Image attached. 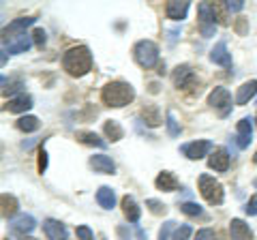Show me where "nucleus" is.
I'll return each instance as SVG.
<instances>
[{"instance_id":"nucleus-15","label":"nucleus","mask_w":257,"mask_h":240,"mask_svg":"<svg viewBox=\"0 0 257 240\" xmlns=\"http://www.w3.org/2000/svg\"><path fill=\"white\" fill-rule=\"evenodd\" d=\"M208 165H210L214 172H227V167H229L227 150H225V148H216L214 153L210 155V159H208Z\"/></svg>"},{"instance_id":"nucleus-21","label":"nucleus","mask_w":257,"mask_h":240,"mask_svg":"<svg viewBox=\"0 0 257 240\" xmlns=\"http://www.w3.org/2000/svg\"><path fill=\"white\" fill-rule=\"evenodd\" d=\"M5 107L9 111H13V114H22V111H28L32 107V97H30V94H20V97L11 99Z\"/></svg>"},{"instance_id":"nucleus-40","label":"nucleus","mask_w":257,"mask_h":240,"mask_svg":"<svg viewBox=\"0 0 257 240\" xmlns=\"http://www.w3.org/2000/svg\"><path fill=\"white\" fill-rule=\"evenodd\" d=\"M236 30H238L240 35H244V33H246V20H244V18H240V20H238V24H236Z\"/></svg>"},{"instance_id":"nucleus-19","label":"nucleus","mask_w":257,"mask_h":240,"mask_svg":"<svg viewBox=\"0 0 257 240\" xmlns=\"http://www.w3.org/2000/svg\"><path fill=\"white\" fill-rule=\"evenodd\" d=\"M257 94V79H251V82H246L238 88L236 92V103L238 105H244V103H248L253 97Z\"/></svg>"},{"instance_id":"nucleus-35","label":"nucleus","mask_w":257,"mask_h":240,"mask_svg":"<svg viewBox=\"0 0 257 240\" xmlns=\"http://www.w3.org/2000/svg\"><path fill=\"white\" fill-rule=\"evenodd\" d=\"M146 206H148V208H150V210L155 212V214H163V212L167 210V208H165L163 204H161L159 199H148V202H146Z\"/></svg>"},{"instance_id":"nucleus-37","label":"nucleus","mask_w":257,"mask_h":240,"mask_svg":"<svg viewBox=\"0 0 257 240\" xmlns=\"http://www.w3.org/2000/svg\"><path fill=\"white\" fill-rule=\"evenodd\" d=\"M244 3L242 0H234V3H225V9H227L229 13H236V11H242Z\"/></svg>"},{"instance_id":"nucleus-31","label":"nucleus","mask_w":257,"mask_h":240,"mask_svg":"<svg viewBox=\"0 0 257 240\" xmlns=\"http://www.w3.org/2000/svg\"><path fill=\"white\" fill-rule=\"evenodd\" d=\"M167 131H170V135L172 138H176V135H180V125L176 123V118H174V114L172 111H167Z\"/></svg>"},{"instance_id":"nucleus-26","label":"nucleus","mask_w":257,"mask_h":240,"mask_svg":"<svg viewBox=\"0 0 257 240\" xmlns=\"http://www.w3.org/2000/svg\"><path fill=\"white\" fill-rule=\"evenodd\" d=\"M0 199H3V217L5 219H11L13 214L18 212V199H15L13 195H7V193L0 197Z\"/></svg>"},{"instance_id":"nucleus-39","label":"nucleus","mask_w":257,"mask_h":240,"mask_svg":"<svg viewBox=\"0 0 257 240\" xmlns=\"http://www.w3.org/2000/svg\"><path fill=\"white\" fill-rule=\"evenodd\" d=\"M244 210H246V214H251V217H255V214H257V195H253L251 199H248V204H246Z\"/></svg>"},{"instance_id":"nucleus-16","label":"nucleus","mask_w":257,"mask_h":240,"mask_svg":"<svg viewBox=\"0 0 257 240\" xmlns=\"http://www.w3.org/2000/svg\"><path fill=\"white\" fill-rule=\"evenodd\" d=\"M187 11H189V3L187 0H174V3H167V7H165V13H167V18L170 20H184L187 18Z\"/></svg>"},{"instance_id":"nucleus-8","label":"nucleus","mask_w":257,"mask_h":240,"mask_svg":"<svg viewBox=\"0 0 257 240\" xmlns=\"http://www.w3.org/2000/svg\"><path fill=\"white\" fill-rule=\"evenodd\" d=\"M172 79H174V86H176V88H184V90H189V88H193V86L199 84L197 77H195V73H193L191 67H187V65L176 67Z\"/></svg>"},{"instance_id":"nucleus-29","label":"nucleus","mask_w":257,"mask_h":240,"mask_svg":"<svg viewBox=\"0 0 257 240\" xmlns=\"http://www.w3.org/2000/svg\"><path fill=\"white\" fill-rule=\"evenodd\" d=\"M180 210L184 214H189V217H202V214H204V208L199 204H195V202H184L180 206Z\"/></svg>"},{"instance_id":"nucleus-43","label":"nucleus","mask_w":257,"mask_h":240,"mask_svg":"<svg viewBox=\"0 0 257 240\" xmlns=\"http://www.w3.org/2000/svg\"><path fill=\"white\" fill-rule=\"evenodd\" d=\"M255 187H257V178H255Z\"/></svg>"},{"instance_id":"nucleus-1","label":"nucleus","mask_w":257,"mask_h":240,"mask_svg":"<svg viewBox=\"0 0 257 240\" xmlns=\"http://www.w3.org/2000/svg\"><path fill=\"white\" fill-rule=\"evenodd\" d=\"M62 69L73 77H82L92 69V54L86 45H77L62 56Z\"/></svg>"},{"instance_id":"nucleus-27","label":"nucleus","mask_w":257,"mask_h":240,"mask_svg":"<svg viewBox=\"0 0 257 240\" xmlns=\"http://www.w3.org/2000/svg\"><path fill=\"white\" fill-rule=\"evenodd\" d=\"M142 116L146 118V123L150 127H159L161 125V114H159V107L157 105H146L142 111Z\"/></svg>"},{"instance_id":"nucleus-5","label":"nucleus","mask_w":257,"mask_h":240,"mask_svg":"<svg viewBox=\"0 0 257 240\" xmlns=\"http://www.w3.org/2000/svg\"><path fill=\"white\" fill-rule=\"evenodd\" d=\"M199 26H202V35L208 39V37H212L214 35V20H216V5H210V3H202L199 5Z\"/></svg>"},{"instance_id":"nucleus-18","label":"nucleus","mask_w":257,"mask_h":240,"mask_svg":"<svg viewBox=\"0 0 257 240\" xmlns=\"http://www.w3.org/2000/svg\"><path fill=\"white\" fill-rule=\"evenodd\" d=\"M122 212H124V217L128 219V223H138L140 217H142L140 206H138V202H135L131 195H124L122 197Z\"/></svg>"},{"instance_id":"nucleus-13","label":"nucleus","mask_w":257,"mask_h":240,"mask_svg":"<svg viewBox=\"0 0 257 240\" xmlns=\"http://www.w3.org/2000/svg\"><path fill=\"white\" fill-rule=\"evenodd\" d=\"M210 60L214 62V65H221V67H231V56L227 52V45H225V41H219L214 47H212V52H210Z\"/></svg>"},{"instance_id":"nucleus-12","label":"nucleus","mask_w":257,"mask_h":240,"mask_svg":"<svg viewBox=\"0 0 257 240\" xmlns=\"http://www.w3.org/2000/svg\"><path fill=\"white\" fill-rule=\"evenodd\" d=\"M90 167L99 174H114L116 172V163L111 161V157L107 155H94L90 157Z\"/></svg>"},{"instance_id":"nucleus-17","label":"nucleus","mask_w":257,"mask_h":240,"mask_svg":"<svg viewBox=\"0 0 257 240\" xmlns=\"http://www.w3.org/2000/svg\"><path fill=\"white\" fill-rule=\"evenodd\" d=\"M35 24V18H22V20H15L13 24L5 28V37H20V35H26V28Z\"/></svg>"},{"instance_id":"nucleus-6","label":"nucleus","mask_w":257,"mask_h":240,"mask_svg":"<svg viewBox=\"0 0 257 240\" xmlns=\"http://www.w3.org/2000/svg\"><path fill=\"white\" fill-rule=\"evenodd\" d=\"M208 105L219 111V116H227L231 111V94L227 88H214L208 97Z\"/></svg>"},{"instance_id":"nucleus-44","label":"nucleus","mask_w":257,"mask_h":240,"mask_svg":"<svg viewBox=\"0 0 257 240\" xmlns=\"http://www.w3.org/2000/svg\"><path fill=\"white\" fill-rule=\"evenodd\" d=\"M5 240H9V238H5Z\"/></svg>"},{"instance_id":"nucleus-14","label":"nucleus","mask_w":257,"mask_h":240,"mask_svg":"<svg viewBox=\"0 0 257 240\" xmlns=\"http://www.w3.org/2000/svg\"><path fill=\"white\" fill-rule=\"evenodd\" d=\"M229 234L234 240H253V231L242 219H231L229 223Z\"/></svg>"},{"instance_id":"nucleus-33","label":"nucleus","mask_w":257,"mask_h":240,"mask_svg":"<svg viewBox=\"0 0 257 240\" xmlns=\"http://www.w3.org/2000/svg\"><path fill=\"white\" fill-rule=\"evenodd\" d=\"M32 41H35L37 47H41L43 50V45L47 43V35H45V30L43 28H37L35 33H32Z\"/></svg>"},{"instance_id":"nucleus-11","label":"nucleus","mask_w":257,"mask_h":240,"mask_svg":"<svg viewBox=\"0 0 257 240\" xmlns=\"http://www.w3.org/2000/svg\"><path fill=\"white\" fill-rule=\"evenodd\" d=\"M43 231H45L47 240H67V227L56 219H47L43 223Z\"/></svg>"},{"instance_id":"nucleus-7","label":"nucleus","mask_w":257,"mask_h":240,"mask_svg":"<svg viewBox=\"0 0 257 240\" xmlns=\"http://www.w3.org/2000/svg\"><path fill=\"white\" fill-rule=\"evenodd\" d=\"M182 155L191 159V161H199V159H204L212 153V144L208 140H197V142H191V144H184L180 148Z\"/></svg>"},{"instance_id":"nucleus-24","label":"nucleus","mask_w":257,"mask_h":240,"mask_svg":"<svg viewBox=\"0 0 257 240\" xmlns=\"http://www.w3.org/2000/svg\"><path fill=\"white\" fill-rule=\"evenodd\" d=\"M77 140L84 142V144H88V146H96V148H105V146H107V144L103 142L99 135L90 133V131H79V133H77Z\"/></svg>"},{"instance_id":"nucleus-28","label":"nucleus","mask_w":257,"mask_h":240,"mask_svg":"<svg viewBox=\"0 0 257 240\" xmlns=\"http://www.w3.org/2000/svg\"><path fill=\"white\" fill-rule=\"evenodd\" d=\"M18 129L20 131H26V133H32V131H37L39 129V118L35 116H24L18 120Z\"/></svg>"},{"instance_id":"nucleus-34","label":"nucleus","mask_w":257,"mask_h":240,"mask_svg":"<svg viewBox=\"0 0 257 240\" xmlns=\"http://www.w3.org/2000/svg\"><path fill=\"white\" fill-rule=\"evenodd\" d=\"M75 234H77V240H94L92 231H90V227H88V225H79L75 229Z\"/></svg>"},{"instance_id":"nucleus-42","label":"nucleus","mask_w":257,"mask_h":240,"mask_svg":"<svg viewBox=\"0 0 257 240\" xmlns=\"http://www.w3.org/2000/svg\"><path fill=\"white\" fill-rule=\"evenodd\" d=\"M24 240H35V238H24Z\"/></svg>"},{"instance_id":"nucleus-32","label":"nucleus","mask_w":257,"mask_h":240,"mask_svg":"<svg viewBox=\"0 0 257 240\" xmlns=\"http://www.w3.org/2000/svg\"><path fill=\"white\" fill-rule=\"evenodd\" d=\"M191 234H193L191 225H180V227H176L174 238H172V240H189V238H191Z\"/></svg>"},{"instance_id":"nucleus-3","label":"nucleus","mask_w":257,"mask_h":240,"mask_svg":"<svg viewBox=\"0 0 257 240\" xmlns=\"http://www.w3.org/2000/svg\"><path fill=\"white\" fill-rule=\"evenodd\" d=\"M199 193H202V197L206 199L208 204H212V206L223 204V199H225L223 185L219 180H214L212 176H208V174L199 176Z\"/></svg>"},{"instance_id":"nucleus-20","label":"nucleus","mask_w":257,"mask_h":240,"mask_svg":"<svg viewBox=\"0 0 257 240\" xmlns=\"http://www.w3.org/2000/svg\"><path fill=\"white\" fill-rule=\"evenodd\" d=\"M32 45V35H20V37H13L9 41V47H3V50H9V54H22L30 50Z\"/></svg>"},{"instance_id":"nucleus-25","label":"nucleus","mask_w":257,"mask_h":240,"mask_svg":"<svg viewBox=\"0 0 257 240\" xmlns=\"http://www.w3.org/2000/svg\"><path fill=\"white\" fill-rule=\"evenodd\" d=\"M103 129H105V135H107V138H109L111 142H118V140H122V138H124L122 127H120V125L116 123V120H107Z\"/></svg>"},{"instance_id":"nucleus-22","label":"nucleus","mask_w":257,"mask_h":240,"mask_svg":"<svg viewBox=\"0 0 257 240\" xmlns=\"http://www.w3.org/2000/svg\"><path fill=\"white\" fill-rule=\"evenodd\" d=\"M96 202H99L101 208H105V210H111V208L116 206V193L111 191L109 187H101L96 191Z\"/></svg>"},{"instance_id":"nucleus-4","label":"nucleus","mask_w":257,"mask_h":240,"mask_svg":"<svg viewBox=\"0 0 257 240\" xmlns=\"http://www.w3.org/2000/svg\"><path fill=\"white\" fill-rule=\"evenodd\" d=\"M133 54H135V60H138L144 69H150L159 62V47L152 41H140L135 45Z\"/></svg>"},{"instance_id":"nucleus-41","label":"nucleus","mask_w":257,"mask_h":240,"mask_svg":"<svg viewBox=\"0 0 257 240\" xmlns=\"http://www.w3.org/2000/svg\"><path fill=\"white\" fill-rule=\"evenodd\" d=\"M253 161H255V163H257V153H255V157H253Z\"/></svg>"},{"instance_id":"nucleus-10","label":"nucleus","mask_w":257,"mask_h":240,"mask_svg":"<svg viewBox=\"0 0 257 240\" xmlns=\"http://www.w3.org/2000/svg\"><path fill=\"white\" fill-rule=\"evenodd\" d=\"M251 140H253V120L251 118H242L238 123V135H236L238 148H248Z\"/></svg>"},{"instance_id":"nucleus-9","label":"nucleus","mask_w":257,"mask_h":240,"mask_svg":"<svg viewBox=\"0 0 257 240\" xmlns=\"http://www.w3.org/2000/svg\"><path fill=\"white\" fill-rule=\"evenodd\" d=\"M35 227H37V221H35V217H30V214H18V217L11 219V229H13V234L26 236V234H30V231L35 229Z\"/></svg>"},{"instance_id":"nucleus-23","label":"nucleus","mask_w":257,"mask_h":240,"mask_svg":"<svg viewBox=\"0 0 257 240\" xmlns=\"http://www.w3.org/2000/svg\"><path fill=\"white\" fill-rule=\"evenodd\" d=\"M155 185H157V189H161V191H176V189H178V180H176V176H174L172 172H161V174L157 176Z\"/></svg>"},{"instance_id":"nucleus-30","label":"nucleus","mask_w":257,"mask_h":240,"mask_svg":"<svg viewBox=\"0 0 257 240\" xmlns=\"http://www.w3.org/2000/svg\"><path fill=\"white\" fill-rule=\"evenodd\" d=\"M172 231H176V223L174 221H167L165 225L161 227V231H159V240H172L174 238Z\"/></svg>"},{"instance_id":"nucleus-2","label":"nucleus","mask_w":257,"mask_h":240,"mask_svg":"<svg viewBox=\"0 0 257 240\" xmlns=\"http://www.w3.org/2000/svg\"><path fill=\"white\" fill-rule=\"evenodd\" d=\"M101 99L109 107H124L135 99V90L126 82H109L101 92Z\"/></svg>"},{"instance_id":"nucleus-36","label":"nucleus","mask_w":257,"mask_h":240,"mask_svg":"<svg viewBox=\"0 0 257 240\" xmlns=\"http://www.w3.org/2000/svg\"><path fill=\"white\" fill-rule=\"evenodd\" d=\"M195 240H216V236H214L212 229H199L197 236H195Z\"/></svg>"},{"instance_id":"nucleus-38","label":"nucleus","mask_w":257,"mask_h":240,"mask_svg":"<svg viewBox=\"0 0 257 240\" xmlns=\"http://www.w3.org/2000/svg\"><path fill=\"white\" fill-rule=\"evenodd\" d=\"M47 170V153H45V148L39 150V172H45Z\"/></svg>"}]
</instances>
